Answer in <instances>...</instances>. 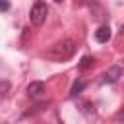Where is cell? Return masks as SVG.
<instances>
[{"instance_id":"cell-7","label":"cell","mask_w":124,"mask_h":124,"mask_svg":"<svg viewBox=\"0 0 124 124\" xmlns=\"http://www.w3.org/2000/svg\"><path fill=\"white\" fill-rule=\"evenodd\" d=\"M93 64H95V58L87 54V56H83V58L78 62V70H81V72H83V70H89Z\"/></svg>"},{"instance_id":"cell-11","label":"cell","mask_w":124,"mask_h":124,"mask_svg":"<svg viewBox=\"0 0 124 124\" xmlns=\"http://www.w3.org/2000/svg\"><path fill=\"white\" fill-rule=\"evenodd\" d=\"M114 120H118V122H124V108H122V110H118V112L114 114Z\"/></svg>"},{"instance_id":"cell-13","label":"cell","mask_w":124,"mask_h":124,"mask_svg":"<svg viewBox=\"0 0 124 124\" xmlns=\"http://www.w3.org/2000/svg\"><path fill=\"white\" fill-rule=\"evenodd\" d=\"M56 2H62V0H56Z\"/></svg>"},{"instance_id":"cell-4","label":"cell","mask_w":124,"mask_h":124,"mask_svg":"<svg viewBox=\"0 0 124 124\" xmlns=\"http://www.w3.org/2000/svg\"><path fill=\"white\" fill-rule=\"evenodd\" d=\"M89 8H91V14H93V19H95V21H99V23L103 25V21L108 17V16H107V10H105L99 2H95V0H91V2H89Z\"/></svg>"},{"instance_id":"cell-3","label":"cell","mask_w":124,"mask_h":124,"mask_svg":"<svg viewBox=\"0 0 124 124\" xmlns=\"http://www.w3.org/2000/svg\"><path fill=\"white\" fill-rule=\"evenodd\" d=\"M122 74H124V68H122V66H110L107 72L101 74V79H99V81L112 85V83H116V81L122 78Z\"/></svg>"},{"instance_id":"cell-6","label":"cell","mask_w":124,"mask_h":124,"mask_svg":"<svg viewBox=\"0 0 124 124\" xmlns=\"http://www.w3.org/2000/svg\"><path fill=\"white\" fill-rule=\"evenodd\" d=\"M43 93H45V83L43 81H31L27 85V95L31 99H39Z\"/></svg>"},{"instance_id":"cell-5","label":"cell","mask_w":124,"mask_h":124,"mask_svg":"<svg viewBox=\"0 0 124 124\" xmlns=\"http://www.w3.org/2000/svg\"><path fill=\"white\" fill-rule=\"evenodd\" d=\"M110 27L107 25V23H103V25H99L97 27V31H95V41L97 43H108L110 41Z\"/></svg>"},{"instance_id":"cell-1","label":"cell","mask_w":124,"mask_h":124,"mask_svg":"<svg viewBox=\"0 0 124 124\" xmlns=\"http://www.w3.org/2000/svg\"><path fill=\"white\" fill-rule=\"evenodd\" d=\"M76 52V41L72 39H62L58 43H54L48 50H46V58L52 62H66L74 56Z\"/></svg>"},{"instance_id":"cell-10","label":"cell","mask_w":124,"mask_h":124,"mask_svg":"<svg viewBox=\"0 0 124 124\" xmlns=\"http://www.w3.org/2000/svg\"><path fill=\"white\" fill-rule=\"evenodd\" d=\"M10 10V2L8 0H0V12H8Z\"/></svg>"},{"instance_id":"cell-12","label":"cell","mask_w":124,"mask_h":124,"mask_svg":"<svg viewBox=\"0 0 124 124\" xmlns=\"http://www.w3.org/2000/svg\"><path fill=\"white\" fill-rule=\"evenodd\" d=\"M120 35H124V25H122V27H120Z\"/></svg>"},{"instance_id":"cell-2","label":"cell","mask_w":124,"mask_h":124,"mask_svg":"<svg viewBox=\"0 0 124 124\" xmlns=\"http://www.w3.org/2000/svg\"><path fill=\"white\" fill-rule=\"evenodd\" d=\"M46 16H48V6H46V2L37 0V2L31 6V12H29V21H31V25L39 27V25H43V23H45Z\"/></svg>"},{"instance_id":"cell-8","label":"cell","mask_w":124,"mask_h":124,"mask_svg":"<svg viewBox=\"0 0 124 124\" xmlns=\"http://www.w3.org/2000/svg\"><path fill=\"white\" fill-rule=\"evenodd\" d=\"M83 89H85V81H76V83L72 85V89H70V97H76V95H79Z\"/></svg>"},{"instance_id":"cell-9","label":"cell","mask_w":124,"mask_h":124,"mask_svg":"<svg viewBox=\"0 0 124 124\" xmlns=\"http://www.w3.org/2000/svg\"><path fill=\"white\" fill-rule=\"evenodd\" d=\"M10 87H12V85H10L8 79H0V99L6 97V95L10 93Z\"/></svg>"}]
</instances>
